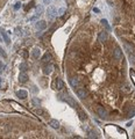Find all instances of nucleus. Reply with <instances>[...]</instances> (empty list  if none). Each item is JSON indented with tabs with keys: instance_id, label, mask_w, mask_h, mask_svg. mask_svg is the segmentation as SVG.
Instances as JSON below:
<instances>
[{
	"instance_id": "obj_1",
	"label": "nucleus",
	"mask_w": 135,
	"mask_h": 139,
	"mask_svg": "<svg viewBox=\"0 0 135 139\" xmlns=\"http://www.w3.org/2000/svg\"><path fill=\"white\" fill-rule=\"evenodd\" d=\"M47 15H48V19L49 20H54L55 18H56V15H57V11H56V8L54 6H50L48 8L47 11Z\"/></svg>"
},
{
	"instance_id": "obj_2",
	"label": "nucleus",
	"mask_w": 135,
	"mask_h": 139,
	"mask_svg": "<svg viewBox=\"0 0 135 139\" xmlns=\"http://www.w3.org/2000/svg\"><path fill=\"white\" fill-rule=\"evenodd\" d=\"M64 88V82H63V80L61 78H56L55 80V89H57V91H62Z\"/></svg>"
},
{
	"instance_id": "obj_3",
	"label": "nucleus",
	"mask_w": 135,
	"mask_h": 139,
	"mask_svg": "<svg viewBox=\"0 0 135 139\" xmlns=\"http://www.w3.org/2000/svg\"><path fill=\"white\" fill-rule=\"evenodd\" d=\"M97 114H98V116L100 117V118H106L107 117V111H106V109L105 108H102V107H98V109H97Z\"/></svg>"
},
{
	"instance_id": "obj_4",
	"label": "nucleus",
	"mask_w": 135,
	"mask_h": 139,
	"mask_svg": "<svg viewBox=\"0 0 135 139\" xmlns=\"http://www.w3.org/2000/svg\"><path fill=\"white\" fill-rule=\"evenodd\" d=\"M113 56H114V58L116 60H120L122 58V50L119 48V46H116L114 49V51H113Z\"/></svg>"
},
{
	"instance_id": "obj_5",
	"label": "nucleus",
	"mask_w": 135,
	"mask_h": 139,
	"mask_svg": "<svg viewBox=\"0 0 135 139\" xmlns=\"http://www.w3.org/2000/svg\"><path fill=\"white\" fill-rule=\"evenodd\" d=\"M76 93H77V95H78L79 99H85L86 95H88V91H86L85 88H78V89L76 91Z\"/></svg>"
},
{
	"instance_id": "obj_6",
	"label": "nucleus",
	"mask_w": 135,
	"mask_h": 139,
	"mask_svg": "<svg viewBox=\"0 0 135 139\" xmlns=\"http://www.w3.org/2000/svg\"><path fill=\"white\" fill-rule=\"evenodd\" d=\"M35 27H36V29H37V30H44V29L47 28V22H46L44 20L37 21V22H36V24H35Z\"/></svg>"
},
{
	"instance_id": "obj_7",
	"label": "nucleus",
	"mask_w": 135,
	"mask_h": 139,
	"mask_svg": "<svg viewBox=\"0 0 135 139\" xmlns=\"http://www.w3.org/2000/svg\"><path fill=\"white\" fill-rule=\"evenodd\" d=\"M16 96L21 100H25L28 97V93H27V91H25V89H20V91L16 92Z\"/></svg>"
},
{
	"instance_id": "obj_8",
	"label": "nucleus",
	"mask_w": 135,
	"mask_h": 139,
	"mask_svg": "<svg viewBox=\"0 0 135 139\" xmlns=\"http://www.w3.org/2000/svg\"><path fill=\"white\" fill-rule=\"evenodd\" d=\"M70 84H71L72 87L77 88V87H79V85H81V80L78 79L77 77H72V78L70 79Z\"/></svg>"
},
{
	"instance_id": "obj_9",
	"label": "nucleus",
	"mask_w": 135,
	"mask_h": 139,
	"mask_svg": "<svg viewBox=\"0 0 135 139\" xmlns=\"http://www.w3.org/2000/svg\"><path fill=\"white\" fill-rule=\"evenodd\" d=\"M28 74L27 72H20V74H19V81L20 82H22V84H25V82H27L28 81Z\"/></svg>"
},
{
	"instance_id": "obj_10",
	"label": "nucleus",
	"mask_w": 135,
	"mask_h": 139,
	"mask_svg": "<svg viewBox=\"0 0 135 139\" xmlns=\"http://www.w3.org/2000/svg\"><path fill=\"white\" fill-rule=\"evenodd\" d=\"M108 38V34H107V30L105 31V30H102L99 33V41L100 42H106Z\"/></svg>"
},
{
	"instance_id": "obj_11",
	"label": "nucleus",
	"mask_w": 135,
	"mask_h": 139,
	"mask_svg": "<svg viewBox=\"0 0 135 139\" xmlns=\"http://www.w3.org/2000/svg\"><path fill=\"white\" fill-rule=\"evenodd\" d=\"M53 70H54V65L49 64V65H47V66L43 67V74H46V75H49L50 73L53 72Z\"/></svg>"
},
{
	"instance_id": "obj_12",
	"label": "nucleus",
	"mask_w": 135,
	"mask_h": 139,
	"mask_svg": "<svg viewBox=\"0 0 135 139\" xmlns=\"http://www.w3.org/2000/svg\"><path fill=\"white\" fill-rule=\"evenodd\" d=\"M32 54H33V57L35 58V59H39L41 56V50L40 48H34L33 51H32Z\"/></svg>"
},
{
	"instance_id": "obj_13",
	"label": "nucleus",
	"mask_w": 135,
	"mask_h": 139,
	"mask_svg": "<svg viewBox=\"0 0 135 139\" xmlns=\"http://www.w3.org/2000/svg\"><path fill=\"white\" fill-rule=\"evenodd\" d=\"M49 125L51 126L53 129H58V127H60V122H58L57 119H51V121L49 122Z\"/></svg>"
},
{
	"instance_id": "obj_14",
	"label": "nucleus",
	"mask_w": 135,
	"mask_h": 139,
	"mask_svg": "<svg viewBox=\"0 0 135 139\" xmlns=\"http://www.w3.org/2000/svg\"><path fill=\"white\" fill-rule=\"evenodd\" d=\"M1 36H2V38H4L6 44H9V43H11V40H9V37H8V35H7V33L5 30H1Z\"/></svg>"
},
{
	"instance_id": "obj_15",
	"label": "nucleus",
	"mask_w": 135,
	"mask_h": 139,
	"mask_svg": "<svg viewBox=\"0 0 135 139\" xmlns=\"http://www.w3.org/2000/svg\"><path fill=\"white\" fill-rule=\"evenodd\" d=\"M51 58H53V56H51V53H44V56L42 57V61H48V60H51Z\"/></svg>"
},
{
	"instance_id": "obj_16",
	"label": "nucleus",
	"mask_w": 135,
	"mask_h": 139,
	"mask_svg": "<svg viewBox=\"0 0 135 139\" xmlns=\"http://www.w3.org/2000/svg\"><path fill=\"white\" fill-rule=\"evenodd\" d=\"M65 101H67V102H68V103H69V104H70V106L74 107V108H76V107H78V106H77V104H76V102H74V100L72 99V97H70V96H68V99L65 100Z\"/></svg>"
},
{
	"instance_id": "obj_17",
	"label": "nucleus",
	"mask_w": 135,
	"mask_h": 139,
	"mask_svg": "<svg viewBox=\"0 0 135 139\" xmlns=\"http://www.w3.org/2000/svg\"><path fill=\"white\" fill-rule=\"evenodd\" d=\"M100 22H101V24H102V26L105 27V29H106L107 31H109V30H111V27H109V24H108V22H107L106 20H105V19H102V20H101Z\"/></svg>"
},
{
	"instance_id": "obj_18",
	"label": "nucleus",
	"mask_w": 135,
	"mask_h": 139,
	"mask_svg": "<svg viewBox=\"0 0 135 139\" xmlns=\"http://www.w3.org/2000/svg\"><path fill=\"white\" fill-rule=\"evenodd\" d=\"M28 70V65L26 63H21L20 64V71L21 72H27Z\"/></svg>"
},
{
	"instance_id": "obj_19",
	"label": "nucleus",
	"mask_w": 135,
	"mask_h": 139,
	"mask_svg": "<svg viewBox=\"0 0 135 139\" xmlns=\"http://www.w3.org/2000/svg\"><path fill=\"white\" fill-rule=\"evenodd\" d=\"M32 103H33L35 107H41V101L39 99H36V97H33V99H32Z\"/></svg>"
},
{
	"instance_id": "obj_20",
	"label": "nucleus",
	"mask_w": 135,
	"mask_h": 139,
	"mask_svg": "<svg viewBox=\"0 0 135 139\" xmlns=\"http://www.w3.org/2000/svg\"><path fill=\"white\" fill-rule=\"evenodd\" d=\"M86 114L84 113V111H79V118H81V121H85L86 119Z\"/></svg>"
},
{
	"instance_id": "obj_21",
	"label": "nucleus",
	"mask_w": 135,
	"mask_h": 139,
	"mask_svg": "<svg viewBox=\"0 0 135 139\" xmlns=\"http://www.w3.org/2000/svg\"><path fill=\"white\" fill-rule=\"evenodd\" d=\"M129 61L130 63H135V53H129Z\"/></svg>"
},
{
	"instance_id": "obj_22",
	"label": "nucleus",
	"mask_w": 135,
	"mask_h": 139,
	"mask_svg": "<svg viewBox=\"0 0 135 139\" xmlns=\"http://www.w3.org/2000/svg\"><path fill=\"white\" fill-rule=\"evenodd\" d=\"M0 56H1V57H4V58H7V53L5 52V50H4L1 46H0Z\"/></svg>"
},
{
	"instance_id": "obj_23",
	"label": "nucleus",
	"mask_w": 135,
	"mask_h": 139,
	"mask_svg": "<svg viewBox=\"0 0 135 139\" xmlns=\"http://www.w3.org/2000/svg\"><path fill=\"white\" fill-rule=\"evenodd\" d=\"M42 13H43V7H42V6H39L37 8H36V14L41 15Z\"/></svg>"
},
{
	"instance_id": "obj_24",
	"label": "nucleus",
	"mask_w": 135,
	"mask_h": 139,
	"mask_svg": "<svg viewBox=\"0 0 135 139\" xmlns=\"http://www.w3.org/2000/svg\"><path fill=\"white\" fill-rule=\"evenodd\" d=\"M65 11H67L65 8H60V9L57 11V14H58V15H63V14L65 13Z\"/></svg>"
},
{
	"instance_id": "obj_25",
	"label": "nucleus",
	"mask_w": 135,
	"mask_h": 139,
	"mask_svg": "<svg viewBox=\"0 0 135 139\" xmlns=\"http://www.w3.org/2000/svg\"><path fill=\"white\" fill-rule=\"evenodd\" d=\"M130 77H132V79L134 80V85H135V72L133 70H130Z\"/></svg>"
},
{
	"instance_id": "obj_26",
	"label": "nucleus",
	"mask_w": 135,
	"mask_h": 139,
	"mask_svg": "<svg viewBox=\"0 0 135 139\" xmlns=\"http://www.w3.org/2000/svg\"><path fill=\"white\" fill-rule=\"evenodd\" d=\"M21 7V2H16L15 5H14V9H19Z\"/></svg>"
},
{
	"instance_id": "obj_27",
	"label": "nucleus",
	"mask_w": 135,
	"mask_h": 139,
	"mask_svg": "<svg viewBox=\"0 0 135 139\" xmlns=\"http://www.w3.org/2000/svg\"><path fill=\"white\" fill-rule=\"evenodd\" d=\"M88 137H90V138H97V136H95L94 132H90L88 133Z\"/></svg>"
},
{
	"instance_id": "obj_28",
	"label": "nucleus",
	"mask_w": 135,
	"mask_h": 139,
	"mask_svg": "<svg viewBox=\"0 0 135 139\" xmlns=\"http://www.w3.org/2000/svg\"><path fill=\"white\" fill-rule=\"evenodd\" d=\"M22 56H23V58H27V57H28V52L26 51V50H23V51H22Z\"/></svg>"
},
{
	"instance_id": "obj_29",
	"label": "nucleus",
	"mask_w": 135,
	"mask_h": 139,
	"mask_svg": "<svg viewBox=\"0 0 135 139\" xmlns=\"http://www.w3.org/2000/svg\"><path fill=\"white\" fill-rule=\"evenodd\" d=\"M134 115H135V110H132V111H130V113L128 114V117L130 118V117H133Z\"/></svg>"
},
{
	"instance_id": "obj_30",
	"label": "nucleus",
	"mask_w": 135,
	"mask_h": 139,
	"mask_svg": "<svg viewBox=\"0 0 135 139\" xmlns=\"http://www.w3.org/2000/svg\"><path fill=\"white\" fill-rule=\"evenodd\" d=\"M2 68H5V65H4V64H2V63L0 61V72L2 71Z\"/></svg>"
},
{
	"instance_id": "obj_31",
	"label": "nucleus",
	"mask_w": 135,
	"mask_h": 139,
	"mask_svg": "<svg viewBox=\"0 0 135 139\" xmlns=\"http://www.w3.org/2000/svg\"><path fill=\"white\" fill-rule=\"evenodd\" d=\"M43 2H44L46 5H49V4L51 2V0H43Z\"/></svg>"
},
{
	"instance_id": "obj_32",
	"label": "nucleus",
	"mask_w": 135,
	"mask_h": 139,
	"mask_svg": "<svg viewBox=\"0 0 135 139\" xmlns=\"http://www.w3.org/2000/svg\"><path fill=\"white\" fill-rule=\"evenodd\" d=\"M42 113H43V111H42L41 109H37V110H36V114H37V115H41Z\"/></svg>"
},
{
	"instance_id": "obj_33",
	"label": "nucleus",
	"mask_w": 135,
	"mask_h": 139,
	"mask_svg": "<svg viewBox=\"0 0 135 139\" xmlns=\"http://www.w3.org/2000/svg\"><path fill=\"white\" fill-rule=\"evenodd\" d=\"M93 12H94V13H99V9H98V8H93Z\"/></svg>"
},
{
	"instance_id": "obj_34",
	"label": "nucleus",
	"mask_w": 135,
	"mask_h": 139,
	"mask_svg": "<svg viewBox=\"0 0 135 139\" xmlns=\"http://www.w3.org/2000/svg\"><path fill=\"white\" fill-rule=\"evenodd\" d=\"M0 82H1V79H0Z\"/></svg>"
}]
</instances>
